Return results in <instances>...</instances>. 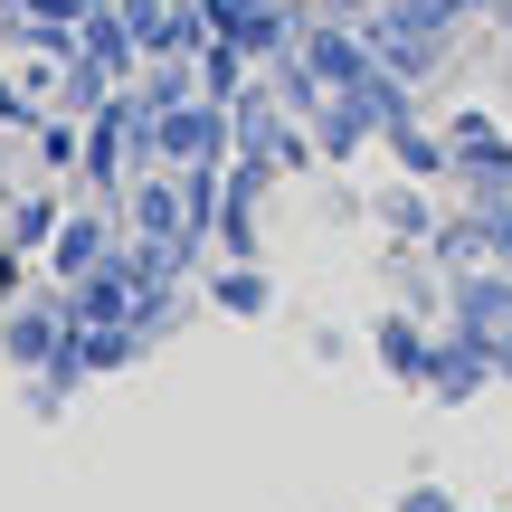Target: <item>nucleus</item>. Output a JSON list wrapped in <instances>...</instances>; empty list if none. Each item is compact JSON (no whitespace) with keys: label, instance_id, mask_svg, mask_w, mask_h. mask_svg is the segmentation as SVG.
<instances>
[{"label":"nucleus","instance_id":"obj_25","mask_svg":"<svg viewBox=\"0 0 512 512\" xmlns=\"http://www.w3.org/2000/svg\"><path fill=\"white\" fill-rule=\"evenodd\" d=\"M494 29H503V57H512V10H503V19H494Z\"/></svg>","mask_w":512,"mask_h":512},{"label":"nucleus","instance_id":"obj_2","mask_svg":"<svg viewBox=\"0 0 512 512\" xmlns=\"http://www.w3.org/2000/svg\"><path fill=\"white\" fill-rule=\"evenodd\" d=\"M152 162L162 171H190V162H238V114L219 95H190V105L152 114Z\"/></svg>","mask_w":512,"mask_h":512},{"label":"nucleus","instance_id":"obj_8","mask_svg":"<svg viewBox=\"0 0 512 512\" xmlns=\"http://www.w3.org/2000/svg\"><path fill=\"white\" fill-rule=\"evenodd\" d=\"M427 342H437V323H427L418 304H380V313H370V361H380L399 389L427 380Z\"/></svg>","mask_w":512,"mask_h":512},{"label":"nucleus","instance_id":"obj_15","mask_svg":"<svg viewBox=\"0 0 512 512\" xmlns=\"http://www.w3.org/2000/svg\"><path fill=\"white\" fill-rule=\"evenodd\" d=\"M256 76H266V86H275V105H285L294 124H313V114H323V95H332L323 76L304 67V48H294V57H275V67H256Z\"/></svg>","mask_w":512,"mask_h":512},{"label":"nucleus","instance_id":"obj_9","mask_svg":"<svg viewBox=\"0 0 512 512\" xmlns=\"http://www.w3.org/2000/svg\"><path fill=\"white\" fill-rule=\"evenodd\" d=\"M304 67L323 76V86H370V76H380V57H370L361 19H313V29H304Z\"/></svg>","mask_w":512,"mask_h":512},{"label":"nucleus","instance_id":"obj_22","mask_svg":"<svg viewBox=\"0 0 512 512\" xmlns=\"http://www.w3.org/2000/svg\"><path fill=\"white\" fill-rule=\"evenodd\" d=\"M370 10H389V0H313V19H370Z\"/></svg>","mask_w":512,"mask_h":512},{"label":"nucleus","instance_id":"obj_10","mask_svg":"<svg viewBox=\"0 0 512 512\" xmlns=\"http://www.w3.org/2000/svg\"><path fill=\"white\" fill-rule=\"evenodd\" d=\"M380 143H389V162H399V181H427V190L456 181V152H446V133H437V124H418V114H399Z\"/></svg>","mask_w":512,"mask_h":512},{"label":"nucleus","instance_id":"obj_3","mask_svg":"<svg viewBox=\"0 0 512 512\" xmlns=\"http://www.w3.org/2000/svg\"><path fill=\"white\" fill-rule=\"evenodd\" d=\"M76 342V313H67V285H38V294H10V313H0V361L29 380V370H48L57 351Z\"/></svg>","mask_w":512,"mask_h":512},{"label":"nucleus","instance_id":"obj_14","mask_svg":"<svg viewBox=\"0 0 512 512\" xmlns=\"http://www.w3.org/2000/svg\"><path fill=\"white\" fill-rule=\"evenodd\" d=\"M190 67H200V95H219V105H238V95L256 86V57L238 48V38H209V48L190 57Z\"/></svg>","mask_w":512,"mask_h":512},{"label":"nucleus","instance_id":"obj_11","mask_svg":"<svg viewBox=\"0 0 512 512\" xmlns=\"http://www.w3.org/2000/svg\"><path fill=\"white\" fill-rule=\"evenodd\" d=\"M209 304L238 313V323L275 313V275H266V256H247V266H209Z\"/></svg>","mask_w":512,"mask_h":512},{"label":"nucleus","instance_id":"obj_21","mask_svg":"<svg viewBox=\"0 0 512 512\" xmlns=\"http://www.w3.org/2000/svg\"><path fill=\"white\" fill-rule=\"evenodd\" d=\"M0 124H38V105H29V95L10 86V76H0Z\"/></svg>","mask_w":512,"mask_h":512},{"label":"nucleus","instance_id":"obj_5","mask_svg":"<svg viewBox=\"0 0 512 512\" xmlns=\"http://www.w3.org/2000/svg\"><path fill=\"white\" fill-rule=\"evenodd\" d=\"M484 389H494V342H475V332L437 323V342H427V380H418V399H427V408H475Z\"/></svg>","mask_w":512,"mask_h":512},{"label":"nucleus","instance_id":"obj_23","mask_svg":"<svg viewBox=\"0 0 512 512\" xmlns=\"http://www.w3.org/2000/svg\"><path fill=\"white\" fill-rule=\"evenodd\" d=\"M456 10H465V19H503L512 0H456Z\"/></svg>","mask_w":512,"mask_h":512},{"label":"nucleus","instance_id":"obj_6","mask_svg":"<svg viewBox=\"0 0 512 512\" xmlns=\"http://www.w3.org/2000/svg\"><path fill=\"white\" fill-rule=\"evenodd\" d=\"M361 38H370V57H380L399 86H427V76H446V48H456V38H437V29H408L399 10H370V19H361Z\"/></svg>","mask_w":512,"mask_h":512},{"label":"nucleus","instance_id":"obj_16","mask_svg":"<svg viewBox=\"0 0 512 512\" xmlns=\"http://www.w3.org/2000/svg\"><path fill=\"white\" fill-rule=\"evenodd\" d=\"M427 266H437V275H475L484 266V219H475V209H456V219L427 238Z\"/></svg>","mask_w":512,"mask_h":512},{"label":"nucleus","instance_id":"obj_24","mask_svg":"<svg viewBox=\"0 0 512 512\" xmlns=\"http://www.w3.org/2000/svg\"><path fill=\"white\" fill-rule=\"evenodd\" d=\"M494 380L512 389V332H503V342H494Z\"/></svg>","mask_w":512,"mask_h":512},{"label":"nucleus","instance_id":"obj_1","mask_svg":"<svg viewBox=\"0 0 512 512\" xmlns=\"http://www.w3.org/2000/svg\"><path fill=\"white\" fill-rule=\"evenodd\" d=\"M446 152H456V190L465 200H512V124L484 105H456L446 114Z\"/></svg>","mask_w":512,"mask_h":512},{"label":"nucleus","instance_id":"obj_12","mask_svg":"<svg viewBox=\"0 0 512 512\" xmlns=\"http://www.w3.org/2000/svg\"><path fill=\"white\" fill-rule=\"evenodd\" d=\"M124 95H133L143 114H171V105H190V95H200V67H190V57H143Z\"/></svg>","mask_w":512,"mask_h":512},{"label":"nucleus","instance_id":"obj_19","mask_svg":"<svg viewBox=\"0 0 512 512\" xmlns=\"http://www.w3.org/2000/svg\"><path fill=\"white\" fill-rule=\"evenodd\" d=\"M389 10H399L408 29H437V38H456V29H465V10H456V0H389Z\"/></svg>","mask_w":512,"mask_h":512},{"label":"nucleus","instance_id":"obj_13","mask_svg":"<svg viewBox=\"0 0 512 512\" xmlns=\"http://www.w3.org/2000/svg\"><path fill=\"white\" fill-rule=\"evenodd\" d=\"M380 228H389L399 247H427V238L446 228V209L427 200V181H399V190H380Z\"/></svg>","mask_w":512,"mask_h":512},{"label":"nucleus","instance_id":"obj_7","mask_svg":"<svg viewBox=\"0 0 512 512\" xmlns=\"http://www.w3.org/2000/svg\"><path fill=\"white\" fill-rule=\"evenodd\" d=\"M114 247H124V219H114L105 200H95V209H67V219H57V238H48V285H76V275H95Z\"/></svg>","mask_w":512,"mask_h":512},{"label":"nucleus","instance_id":"obj_26","mask_svg":"<svg viewBox=\"0 0 512 512\" xmlns=\"http://www.w3.org/2000/svg\"><path fill=\"white\" fill-rule=\"evenodd\" d=\"M494 512H503V503H494Z\"/></svg>","mask_w":512,"mask_h":512},{"label":"nucleus","instance_id":"obj_4","mask_svg":"<svg viewBox=\"0 0 512 512\" xmlns=\"http://www.w3.org/2000/svg\"><path fill=\"white\" fill-rule=\"evenodd\" d=\"M114 219H124V238H133V247H190V256H209V238H190V209H181V171H162V162L124 181Z\"/></svg>","mask_w":512,"mask_h":512},{"label":"nucleus","instance_id":"obj_17","mask_svg":"<svg viewBox=\"0 0 512 512\" xmlns=\"http://www.w3.org/2000/svg\"><path fill=\"white\" fill-rule=\"evenodd\" d=\"M57 219H67V209H57V190H29V200L10 209V247H19V256L48 247V238H57Z\"/></svg>","mask_w":512,"mask_h":512},{"label":"nucleus","instance_id":"obj_20","mask_svg":"<svg viewBox=\"0 0 512 512\" xmlns=\"http://www.w3.org/2000/svg\"><path fill=\"white\" fill-rule=\"evenodd\" d=\"M389 512H465L456 494H446V484H408V494L399 503H389Z\"/></svg>","mask_w":512,"mask_h":512},{"label":"nucleus","instance_id":"obj_18","mask_svg":"<svg viewBox=\"0 0 512 512\" xmlns=\"http://www.w3.org/2000/svg\"><path fill=\"white\" fill-rule=\"evenodd\" d=\"M484 219V266H512V200H465Z\"/></svg>","mask_w":512,"mask_h":512}]
</instances>
